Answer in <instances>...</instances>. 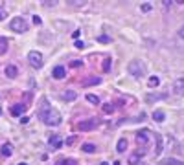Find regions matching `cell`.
Returning a JSON list of instances; mask_svg holds the SVG:
<instances>
[{"label": "cell", "mask_w": 184, "mask_h": 165, "mask_svg": "<svg viewBox=\"0 0 184 165\" xmlns=\"http://www.w3.org/2000/svg\"><path fill=\"white\" fill-rule=\"evenodd\" d=\"M127 70L129 73H131L133 77H136V79H140V77H144L146 75V64L142 61H131L127 66Z\"/></svg>", "instance_id": "7a4b0ae2"}, {"label": "cell", "mask_w": 184, "mask_h": 165, "mask_svg": "<svg viewBox=\"0 0 184 165\" xmlns=\"http://www.w3.org/2000/svg\"><path fill=\"white\" fill-rule=\"evenodd\" d=\"M26 105H20V103H17V105H13L11 106V114L13 116H20V114H22V112H26Z\"/></svg>", "instance_id": "7c38bea8"}, {"label": "cell", "mask_w": 184, "mask_h": 165, "mask_svg": "<svg viewBox=\"0 0 184 165\" xmlns=\"http://www.w3.org/2000/svg\"><path fill=\"white\" fill-rule=\"evenodd\" d=\"M18 165H28V163H18Z\"/></svg>", "instance_id": "74e56055"}, {"label": "cell", "mask_w": 184, "mask_h": 165, "mask_svg": "<svg viewBox=\"0 0 184 165\" xmlns=\"http://www.w3.org/2000/svg\"><path fill=\"white\" fill-rule=\"evenodd\" d=\"M98 125H100V121L96 119V117H89V119H85V121H79V123H78V130L89 132V130H94Z\"/></svg>", "instance_id": "277c9868"}, {"label": "cell", "mask_w": 184, "mask_h": 165, "mask_svg": "<svg viewBox=\"0 0 184 165\" xmlns=\"http://www.w3.org/2000/svg\"><path fill=\"white\" fill-rule=\"evenodd\" d=\"M98 40H100V42H109L111 39H109V35H100V37H98Z\"/></svg>", "instance_id": "f546056e"}, {"label": "cell", "mask_w": 184, "mask_h": 165, "mask_svg": "<svg viewBox=\"0 0 184 165\" xmlns=\"http://www.w3.org/2000/svg\"><path fill=\"white\" fill-rule=\"evenodd\" d=\"M147 141H149V130L136 132V143H138V145H146Z\"/></svg>", "instance_id": "ba28073f"}, {"label": "cell", "mask_w": 184, "mask_h": 165, "mask_svg": "<svg viewBox=\"0 0 184 165\" xmlns=\"http://www.w3.org/2000/svg\"><path fill=\"white\" fill-rule=\"evenodd\" d=\"M153 119L158 121V123H162V121L166 119V114L162 112V110H155V112H153Z\"/></svg>", "instance_id": "e0dca14e"}, {"label": "cell", "mask_w": 184, "mask_h": 165, "mask_svg": "<svg viewBox=\"0 0 184 165\" xmlns=\"http://www.w3.org/2000/svg\"><path fill=\"white\" fill-rule=\"evenodd\" d=\"M75 97H78V94H75L74 90H64V94H63V99H64V101H74Z\"/></svg>", "instance_id": "9a60e30c"}, {"label": "cell", "mask_w": 184, "mask_h": 165, "mask_svg": "<svg viewBox=\"0 0 184 165\" xmlns=\"http://www.w3.org/2000/svg\"><path fill=\"white\" fill-rule=\"evenodd\" d=\"M140 9H142V11H144V13H147V11H151V9H153V6H151L149 2H144L142 6H140Z\"/></svg>", "instance_id": "cb8c5ba5"}, {"label": "cell", "mask_w": 184, "mask_h": 165, "mask_svg": "<svg viewBox=\"0 0 184 165\" xmlns=\"http://www.w3.org/2000/svg\"><path fill=\"white\" fill-rule=\"evenodd\" d=\"M9 28H11V31H15V33H24V31H28V22L22 17H17V18H11Z\"/></svg>", "instance_id": "3957f363"}, {"label": "cell", "mask_w": 184, "mask_h": 165, "mask_svg": "<svg viewBox=\"0 0 184 165\" xmlns=\"http://www.w3.org/2000/svg\"><path fill=\"white\" fill-rule=\"evenodd\" d=\"M125 149H127V139L122 138L120 141H118V145H116V150L118 152H125Z\"/></svg>", "instance_id": "d6986e66"}, {"label": "cell", "mask_w": 184, "mask_h": 165, "mask_svg": "<svg viewBox=\"0 0 184 165\" xmlns=\"http://www.w3.org/2000/svg\"><path fill=\"white\" fill-rule=\"evenodd\" d=\"M28 121H30V117H28V116H24V117H20V123H28Z\"/></svg>", "instance_id": "d590c367"}, {"label": "cell", "mask_w": 184, "mask_h": 165, "mask_svg": "<svg viewBox=\"0 0 184 165\" xmlns=\"http://www.w3.org/2000/svg\"><path fill=\"white\" fill-rule=\"evenodd\" d=\"M7 48H9L7 39H6V37H0V55H4V53L7 51Z\"/></svg>", "instance_id": "5bb4252c"}, {"label": "cell", "mask_w": 184, "mask_h": 165, "mask_svg": "<svg viewBox=\"0 0 184 165\" xmlns=\"http://www.w3.org/2000/svg\"><path fill=\"white\" fill-rule=\"evenodd\" d=\"M103 112H105V114H112V112H114V105H112V103H105V105H103Z\"/></svg>", "instance_id": "7402d4cb"}, {"label": "cell", "mask_w": 184, "mask_h": 165, "mask_svg": "<svg viewBox=\"0 0 184 165\" xmlns=\"http://www.w3.org/2000/svg\"><path fill=\"white\" fill-rule=\"evenodd\" d=\"M4 73H6V77H9V79H15V77L18 75V68H17L15 64H7Z\"/></svg>", "instance_id": "9c48e42d"}, {"label": "cell", "mask_w": 184, "mask_h": 165, "mask_svg": "<svg viewBox=\"0 0 184 165\" xmlns=\"http://www.w3.org/2000/svg\"><path fill=\"white\" fill-rule=\"evenodd\" d=\"M155 139H157V149H155V156L162 152V136L160 134H155Z\"/></svg>", "instance_id": "ac0fdd59"}, {"label": "cell", "mask_w": 184, "mask_h": 165, "mask_svg": "<svg viewBox=\"0 0 184 165\" xmlns=\"http://www.w3.org/2000/svg\"><path fill=\"white\" fill-rule=\"evenodd\" d=\"M86 101L92 103V105H100V97L94 95V94H86Z\"/></svg>", "instance_id": "44dd1931"}, {"label": "cell", "mask_w": 184, "mask_h": 165, "mask_svg": "<svg viewBox=\"0 0 184 165\" xmlns=\"http://www.w3.org/2000/svg\"><path fill=\"white\" fill-rule=\"evenodd\" d=\"M100 83H101V77H94V75H90V77H86V79L81 81L83 86H94V84H100Z\"/></svg>", "instance_id": "30bf717a"}, {"label": "cell", "mask_w": 184, "mask_h": 165, "mask_svg": "<svg viewBox=\"0 0 184 165\" xmlns=\"http://www.w3.org/2000/svg\"><path fill=\"white\" fill-rule=\"evenodd\" d=\"M173 94L175 95H184V77H180V79H177L175 83H173Z\"/></svg>", "instance_id": "8992f818"}, {"label": "cell", "mask_w": 184, "mask_h": 165, "mask_svg": "<svg viewBox=\"0 0 184 165\" xmlns=\"http://www.w3.org/2000/svg\"><path fill=\"white\" fill-rule=\"evenodd\" d=\"M111 62H112L111 59H105L103 61V72H109L111 70Z\"/></svg>", "instance_id": "484cf974"}, {"label": "cell", "mask_w": 184, "mask_h": 165, "mask_svg": "<svg viewBox=\"0 0 184 165\" xmlns=\"http://www.w3.org/2000/svg\"><path fill=\"white\" fill-rule=\"evenodd\" d=\"M162 165H184V161L175 160V158H166V160H162Z\"/></svg>", "instance_id": "2e32d148"}, {"label": "cell", "mask_w": 184, "mask_h": 165, "mask_svg": "<svg viewBox=\"0 0 184 165\" xmlns=\"http://www.w3.org/2000/svg\"><path fill=\"white\" fill-rule=\"evenodd\" d=\"M28 61H30V64L31 66H35V68H41L42 66V55L39 53V51H30L28 53Z\"/></svg>", "instance_id": "5b68a950"}, {"label": "cell", "mask_w": 184, "mask_h": 165, "mask_svg": "<svg viewBox=\"0 0 184 165\" xmlns=\"http://www.w3.org/2000/svg\"><path fill=\"white\" fill-rule=\"evenodd\" d=\"M100 165H109V163H107V161H101V163H100Z\"/></svg>", "instance_id": "8d00e7d4"}, {"label": "cell", "mask_w": 184, "mask_h": 165, "mask_svg": "<svg viewBox=\"0 0 184 165\" xmlns=\"http://www.w3.org/2000/svg\"><path fill=\"white\" fill-rule=\"evenodd\" d=\"M37 116H39V119H41L44 125H52V127L61 125V121H63V119H61V114L57 112V110L52 108V106H48L46 99H42V101H41V108H39Z\"/></svg>", "instance_id": "6da1fadb"}, {"label": "cell", "mask_w": 184, "mask_h": 165, "mask_svg": "<svg viewBox=\"0 0 184 165\" xmlns=\"http://www.w3.org/2000/svg\"><path fill=\"white\" fill-rule=\"evenodd\" d=\"M75 143V136H70L68 139H67V145H74Z\"/></svg>", "instance_id": "1f68e13d"}, {"label": "cell", "mask_w": 184, "mask_h": 165, "mask_svg": "<svg viewBox=\"0 0 184 165\" xmlns=\"http://www.w3.org/2000/svg\"><path fill=\"white\" fill-rule=\"evenodd\" d=\"M52 75L55 77V79H63L64 75H67V70H64V66H55V68H53V72H52Z\"/></svg>", "instance_id": "8fae6325"}, {"label": "cell", "mask_w": 184, "mask_h": 165, "mask_svg": "<svg viewBox=\"0 0 184 165\" xmlns=\"http://www.w3.org/2000/svg\"><path fill=\"white\" fill-rule=\"evenodd\" d=\"M147 84H149L151 88H155V86H158V84H160V79H158V77H151V79L147 81Z\"/></svg>", "instance_id": "603a6c76"}, {"label": "cell", "mask_w": 184, "mask_h": 165, "mask_svg": "<svg viewBox=\"0 0 184 165\" xmlns=\"http://www.w3.org/2000/svg\"><path fill=\"white\" fill-rule=\"evenodd\" d=\"M48 145H50L52 149H61V145H63V139H61V136H57V134H52V136L48 138Z\"/></svg>", "instance_id": "52a82bcc"}, {"label": "cell", "mask_w": 184, "mask_h": 165, "mask_svg": "<svg viewBox=\"0 0 184 165\" xmlns=\"http://www.w3.org/2000/svg\"><path fill=\"white\" fill-rule=\"evenodd\" d=\"M6 18V9H4V6L2 4H0V22H2Z\"/></svg>", "instance_id": "83f0119b"}, {"label": "cell", "mask_w": 184, "mask_h": 165, "mask_svg": "<svg viewBox=\"0 0 184 165\" xmlns=\"http://www.w3.org/2000/svg\"><path fill=\"white\" fill-rule=\"evenodd\" d=\"M81 150L86 152V154H92V152H96V145H92V143H85V145L81 147Z\"/></svg>", "instance_id": "ffe728a7"}, {"label": "cell", "mask_w": 184, "mask_h": 165, "mask_svg": "<svg viewBox=\"0 0 184 165\" xmlns=\"http://www.w3.org/2000/svg\"><path fill=\"white\" fill-rule=\"evenodd\" d=\"M63 165H78L75 160H63Z\"/></svg>", "instance_id": "f1b7e54d"}, {"label": "cell", "mask_w": 184, "mask_h": 165, "mask_svg": "<svg viewBox=\"0 0 184 165\" xmlns=\"http://www.w3.org/2000/svg\"><path fill=\"white\" fill-rule=\"evenodd\" d=\"M0 114H2V108H0Z\"/></svg>", "instance_id": "f35d334b"}, {"label": "cell", "mask_w": 184, "mask_h": 165, "mask_svg": "<svg viewBox=\"0 0 184 165\" xmlns=\"http://www.w3.org/2000/svg\"><path fill=\"white\" fill-rule=\"evenodd\" d=\"M33 24H35V26H41V24H42V20H41V17H37V15L33 17Z\"/></svg>", "instance_id": "4dcf8cb0"}, {"label": "cell", "mask_w": 184, "mask_h": 165, "mask_svg": "<svg viewBox=\"0 0 184 165\" xmlns=\"http://www.w3.org/2000/svg\"><path fill=\"white\" fill-rule=\"evenodd\" d=\"M179 37H180V39H184V26L179 29Z\"/></svg>", "instance_id": "e575fe53"}, {"label": "cell", "mask_w": 184, "mask_h": 165, "mask_svg": "<svg viewBox=\"0 0 184 165\" xmlns=\"http://www.w3.org/2000/svg\"><path fill=\"white\" fill-rule=\"evenodd\" d=\"M42 4H44V6H48V7H50V6H55L57 2H48V0H44V2H42Z\"/></svg>", "instance_id": "836d02e7"}, {"label": "cell", "mask_w": 184, "mask_h": 165, "mask_svg": "<svg viewBox=\"0 0 184 165\" xmlns=\"http://www.w3.org/2000/svg\"><path fill=\"white\" fill-rule=\"evenodd\" d=\"M11 154H13V145H11V143H4V145H2V156L9 158Z\"/></svg>", "instance_id": "4fadbf2b"}, {"label": "cell", "mask_w": 184, "mask_h": 165, "mask_svg": "<svg viewBox=\"0 0 184 165\" xmlns=\"http://www.w3.org/2000/svg\"><path fill=\"white\" fill-rule=\"evenodd\" d=\"M75 48H79V50H81V48H85V44H83L81 40H78V42H75Z\"/></svg>", "instance_id": "d6a6232c"}, {"label": "cell", "mask_w": 184, "mask_h": 165, "mask_svg": "<svg viewBox=\"0 0 184 165\" xmlns=\"http://www.w3.org/2000/svg\"><path fill=\"white\" fill-rule=\"evenodd\" d=\"M138 160H140V156H138V154H131V156H129V163H131V165L138 163Z\"/></svg>", "instance_id": "d4e9b609"}, {"label": "cell", "mask_w": 184, "mask_h": 165, "mask_svg": "<svg viewBox=\"0 0 184 165\" xmlns=\"http://www.w3.org/2000/svg\"><path fill=\"white\" fill-rule=\"evenodd\" d=\"M81 64H83V62H81L79 59H74V61L70 62V66H72V68H79V66H81Z\"/></svg>", "instance_id": "4316f807"}]
</instances>
